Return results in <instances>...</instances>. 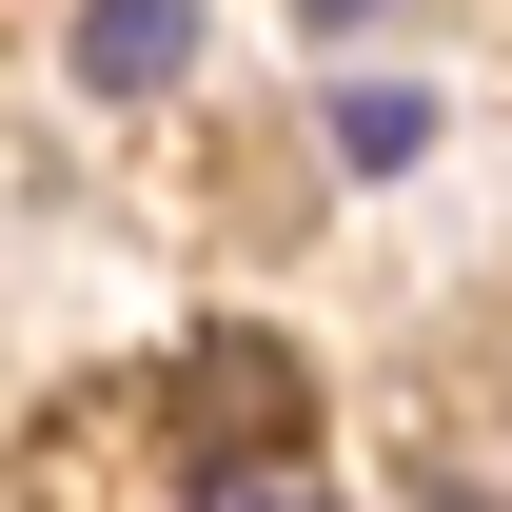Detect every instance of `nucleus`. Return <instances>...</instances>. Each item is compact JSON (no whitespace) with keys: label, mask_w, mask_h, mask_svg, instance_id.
Wrapping results in <instances>:
<instances>
[{"label":"nucleus","mask_w":512,"mask_h":512,"mask_svg":"<svg viewBox=\"0 0 512 512\" xmlns=\"http://www.w3.org/2000/svg\"><path fill=\"white\" fill-rule=\"evenodd\" d=\"M296 434H316V375L276 335H197L178 355V493H217V512L296 493Z\"/></svg>","instance_id":"obj_1"},{"label":"nucleus","mask_w":512,"mask_h":512,"mask_svg":"<svg viewBox=\"0 0 512 512\" xmlns=\"http://www.w3.org/2000/svg\"><path fill=\"white\" fill-rule=\"evenodd\" d=\"M178 60H197V0H99V20H79V79H99V99H158Z\"/></svg>","instance_id":"obj_2"},{"label":"nucleus","mask_w":512,"mask_h":512,"mask_svg":"<svg viewBox=\"0 0 512 512\" xmlns=\"http://www.w3.org/2000/svg\"><path fill=\"white\" fill-rule=\"evenodd\" d=\"M316 20H375V0H316Z\"/></svg>","instance_id":"obj_3"}]
</instances>
